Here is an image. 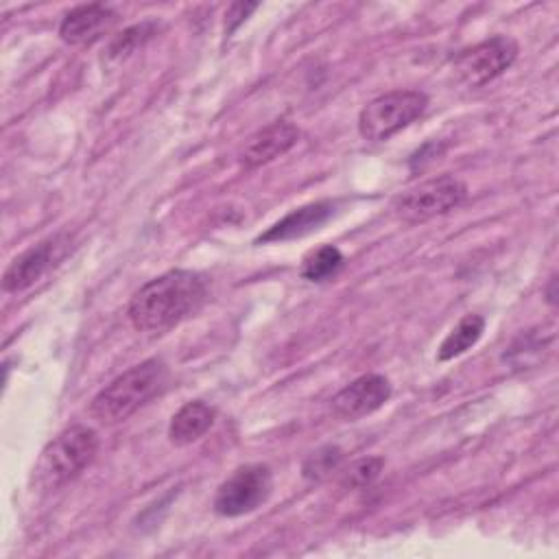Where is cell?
Listing matches in <instances>:
<instances>
[{"instance_id": "8fae6325", "label": "cell", "mask_w": 559, "mask_h": 559, "mask_svg": "<svg viewBox=\"0 0 559 559\" xmlns=\"http://www.w3.org/2000/svg\"><path fill=\"white\" fill-rule=\"evenodd\" d=\"M299 140V129L288 120H275L266 127H262L258 133L249 138L240 153V164L245 168H258L264 166L286 151H290Z\"/></svg>"}, {"instance_id": "ba28073f", "label": "cell", "mask_w": 559, "mask_h": 559, "mask_svg": "<svg viewBox=\"0 0 559 559\" xmlns=\"http://www.w3.org/2000/svg\"><path fill=\"white\" fill-rule=\"evenodd\" d=\"M68 245L70 238L66 234H55L22 251L2 275L4 293H20L39 282L66 255Z\"/></svg>"}, {"instance_id": "e0dca14e", "label": "cell", "mask_w": 559, "mask_h": 559, "mask_svg": "<svg viewBox=\"0 0 559 559\" xmlns=\"http://www.w3.org/2000/svg\"><path fill=\"white\" fill-rule=\"evenodd\" d=\"M343 461V450L338 445H321L314 452H310L301 463V476L306 480L319 483L328 478Z\"/></svg>"}, {"instance_id": "7c38bea8", "label": "cell", "mask_w": 559, "mask_h": 559, "mask_svg": "<svg viewBox=\"0 0 559 559\" xmlns=\"http://www.w3.org/2000/svg\"><path fill=\"white\" fill-rule=\"evenodd\" d=\"M334 214L332 201H314L288 212L275 225H271L264 234L258 236L255 242H284L301 238L314 229H319Z\"/></svg>"}, {"instance_id": "52a82bcc", "label": "cell", "mask_w": 559, "mask_h": 559, "mask_svg": "<svg viewBox=\"0 0 559 559\" xmlns=\"http://www.w3.org/2000/svg\"><path fill=\"white\" fill-rule=\"evenodd\" d=\"M518 57L515 39L507 35H493L472 48L461 50L454 57V72L461 83L480 87L500 76Z\"/></svg>"}, {"instance_id": "4fadbf2b", "label": "cell", "mask_w": 559, "mask_h": 559, "mask_svg": "<svg viewBox=\"0 0 559 559\" xmlns=\"http://www.w3.org/2000/svg\"><path fill=\"white\" fill-rule=\"evenodd\" d=\"M214 415H216V411L201 400L183 404L170 419V426H168L170 443L188 445V443L201 439L214 424Z\"/></svg>"}, {"instance_id": "9a60e30c", "label": "cell", "mask_w": 559, "mask_h": 559, "mask_svg": "<svg viewBox=\"0 0 559 559\" xmlns=\"http://www.w3.org/2000/svg\"><path fill=\"white\" fill-rule=\"evenodd\" d=\"M343 253L334 245H321L319 249L310 251L301 262V277L308 282H325L334 277L343 269Z\"/></svg>"}, {"instance_id": "2e32d148", "label": "cell", "mask_w": 559, "mask_h": 559, "mask_svg": "<svg viewBox=\"0 0 559 559\" xmlns=\"http://www.w3.org/2000/svg\"><path fill=\"white\" fill-rule=\"evenodd\" d=\"M157 31V22L148 20V22H140V24H133L129 28H124L120 35L114 37V41L109 44V50H107V57L111 59H124L129 57L131 52H135L138 48H142Z\"/></svg>"}, {"instance_id": "30bf717a", "label": "cell", "mask_w": 559, "mask_h": 559, "mask_svg": "<svg viewBox=\"0 0 559 559\" xmlns=\"http://www.w3.org/2000/svg\"><path fill=\"white\" fill-rule=\"evenodd\" d=\"M116 22L118 15L105 4H79L63 15L59 37L70 46H90L109 33Z\"/></svg>"}, {"instance_id": "3957f363", "label": "cell", "mask_w": 559, "mask_h": 559, "mask_svg": "<svg viewBox=\"0 0 559 559\" xmlns=\"http://www.w3.org/2000/svg\"><path fill=\"white\" fill-rule=\"evenodd\" d=\"M98 435L94 428L74 424L61 430L41 452L37 461V480L46 489H57L72 483L87 469L98 454Z\"/></svg>"}, {"instance_id": "8992f818", "label": "cell", "mask_w": 559, "mask_h": 559, "mask_svg": "<svg viewBox=\"0 0 559 559\" xmlns=\"http://www.w3.org/2000/svg\"><path fill=\"white\" fill-rule=\"evenodd\" d=\"M273 489V474L264 463H249L234 469L216 489L214 511L223 518H238L266 502Z\"/></svg>"}, {"instance_id": "ac0fdd59", "label": "cell", "mask_w": 559, "mask_h": 559, "mask_svg": "<svg viewBox=\"0 0 559 559\" xmlns=\"http://www.w3.org/2000/svg\"><path fill=\"white\" fill-rule=\"evenodd\" d=\"M382 465H384V461L380 456L360 459L354 465H349V469L341 478V485L345 489H365L367 485H371L378 478V474L382 472Z\"/></svg>"}, {"instance_id": "d6986e66", "label": "cell", "mask_w": 559, "mask_h": 559, "mask_svg": "<svg viewBox=\"0 0 559 559\" xmlns=\"http://www.w3.org/2000/svg\"><path fill=\"white\" fill-rule=\"evenodd\" d=\"M258 9V2H234L225 13V33H234L253 11Z\"/></svg>"}, {"instance_id": "6da1fadb", "label": "cell", "mask_w": 559, "mask_h": 559, "mask_svg": "<svg viewBox=\"0 0 559 559\" xmlns=\"http://www.w3.org/2000/svg\"><path fill=\"white\" fill-rule=\"evenodd\" d=\"M207 297L205 280L188 269H173L140 286L127 308L140 332H166L192 317Z\"/></svg>"}, {"instance_id": "5bb4252c", "label": "cell", "mask_w": 559, "mask_h": 559, "mask_svg": "<svg viewBox=\"0 0 559 559\" xmlns=\"http://www.w3.org/2000/svg\"><path fill=\"white\" fill-rule=\"evenodd\" d=\"M483 330H485V319L480 314H465L441 341L437 349V360L445 362L465 354L469 347L478 343V338L483 336Z\"/></svg>"}, {"instance_id": "5b68a950", "label": "cell", "mask_w": 559, "mask_h": 559, "mask_svg": "<svg viewBox=\"0 0 559 559\" xmlns=\"http://www.w3.org/2000/svg\"><path fill=\"white\" fill-rule=\"evenodd\" d=\"M467 197V186L454 175H439L417 183L400 194L393 203L397 218L404 223H426L435 216L459 207Z\"/></svg>"}, {"instance_id": "277c9868", "label": "cell", "mask_w": 559, "mask_h": 559, "mask_svg": "<svg viewBox=\"0 0 559 559\" xmlns=\"http://www.w3.org/2000/svg\"><path fill=\"white\" fill-rule=\"evenodd\" d=\"M428 107L419 90H393L369 100L358 114V131L369 142H384L415 122Z\"/></svg>"}, {"instance_id": "9c48e42d", "label": "cell", "mask_w": 559, "mask_h": 559, "mask_svg": "<svg viewBox=\"0 0 559 559\" xmlns=\"http://www.w3.org/2000/svg\"><path fill=\"white\" fill-rule=\"evenodd\" d=\"M391 397V382L380 373H365L352 380L332 397V411L345 421L360 419L384 406Z\"/></svg>"}, {"instance_id": "7a4b0ae2", "label": "cell", "mask_w": 559, "mask_h": 559, "mask_svg": "<svg viewBox=\"0 0 559 559\" xmlns=\"http://www.w3.org/2000/svg\"><path fill=\"white\" fill-rule=\"evenodd\" d=\"M168 380V369L159 358H146L129 371L105 384L90 402V415L105 426H114L131 417L148 400H153Z\"/></svg>"}]
</instances>
